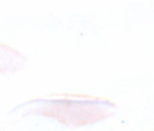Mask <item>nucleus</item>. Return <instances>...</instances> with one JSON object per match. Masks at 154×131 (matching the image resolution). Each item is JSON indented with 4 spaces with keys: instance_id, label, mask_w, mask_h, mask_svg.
Masks as SVG:
<instances>
[]
</instances>
